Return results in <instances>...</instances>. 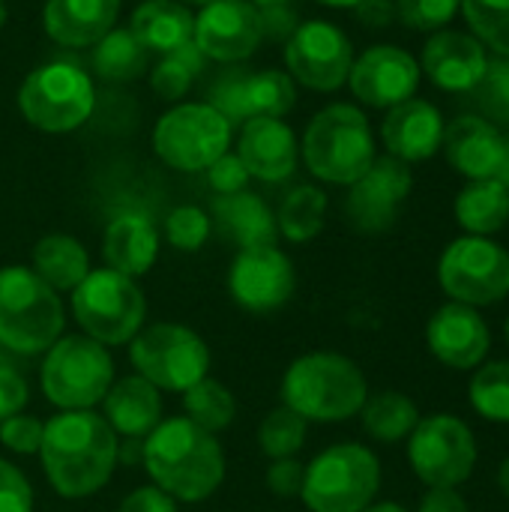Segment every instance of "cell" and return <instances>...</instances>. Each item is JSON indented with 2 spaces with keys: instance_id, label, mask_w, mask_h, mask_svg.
Masks as SVG:
<instances>
[{
  "instance_id": "1",
  "label": "cell",
  "mask_w": 509,
  "mask_h": 512,
  "mask_svg": "<svg viewBox=\"0 0 509 512\" xmlns=\"http://www.w3.org/2000/svg\"><path fill=\"white\" fill-rule=\"evenodd\" d=\"M39 462L51 489L66 501L96 495L114 477L120 441L93 411H60L45 423Z\"/></svg>"
},
{
  "instance_id": "2",
  "label": "cell",
  "mask_w": 509,
  "mask_h": 512,
  "mask_svg": "<svg viewBox=\"0 0 509 512\" xmlns=\"http://www.w3.org/2000/svg\"><path fill=\"white\" fill-rule=\"evenodd\" d=\"M141 462L153 486L177 504H201L225 480L222 444L186 417L162 420L141 444Z\"/></svg>"
},
{
  "instance_id": "3",
  "label": "cell",
  "mask_w": 509,
  "mask_h": 512,
  "mask_svg": "<svg viewBox=\"0 0 509 512\" xmlns=\"http://www.w3.org/2000/svg\"><path fill=\"white\" fill-rule=\"evenodd\" d=\"M282 405L306 423H345L360 414L369 387L363 369L333 351L297 357L282 378Z\"/></svg>"
},
{
  "instance_id": "4",
  "label": "cell",
  "mask_w": 509,
  "mask_h": 512,
  "mask_svg": "<svg viewBox=\"0 0 509 512\" xmlns=\"http://www.w3.org/2000/svg\"><path fill=\"white\" fill-rule=\"evenodd\" d=\"M63 303L27 267L0 270V345L21 357L45 354L63 336Z\"/></svg>"
},
{
  "instance_id": "5",
  "label": "cell",
  "mask_w": 509,
  "mask_h": 512,
  "mask_svg": "<svg viewBox=\"0 0 509 512\" xmlns=\"http://www.w3.org/2000/svg\"><path fill=\"white\" fill-rule=\"evenodd\" d=\"M303 159L324 183H357L375 162V141L369 120L354 105H330L306 126Z\"/></svg>"
},
{
  "instance_id": "6",
  "label": "cell",
  "mask_w": 509,
  "mask_h": 512,
  "mask_svg": "<svg viewBox=\"0 0 509 512\" xmlns=\"http://www.w3.org/2000/svg\"><path fill=\"white\" fill-rule=\"evenodd\" d=\"M378 489V456L363 444H333L306 465L300 498L309 512H363Z\"/></svg>"
},
{
  "instance_id": "7",
  "label": "cell",
  "mask_w": 509,
  "mask_h": 512,
  "mask_svg": "<svg viewBox=\"0 0 509 512\" xmlns=\"http://www.w3.org/2000/svg\"><path fill=\"white\" fill-rule=\"evenodd\" d=\"M39 384L60 411H93L114 384V360L90 336H60L42 360Z\"/></svg>"
},
{
  "instance_id": "8",
  "label": "cell",
  "mask_w": 509,
  "mask_h": 512,
  "mask_svg": "<svg viewBox=\"0 0 509 512\" xmlns=\"http://www.w3.org/2000/svg\"><path fill=\"white\" fill-rule=\"evenodd\" d=\"M72 315L84 336L108 348L138 336L147 318V300L135 279L102 267L90 270L87 279L72 291Z\"/></svg>"
},
{
  "instance_id": "9",
  "label": "cell",
  "mask_w": 509,
  "mask_h": 512,
  "mask_svg": "<svg viewBox=\"0 0 509 512\" xmlns=\"http://www.w3.org/2000/svg\"><path fill=\"white\" fill-rule=\"evenodd\" d=\"M135 375L150 381L159 393H186L210 372L207 342L186 324L159 321L141 327L129 345Z\"/></svg>"
},
{
  "instance_id": "10",
  "label": "cell",
  "mask_w": 509,
  "mask_h": 512,
  "mask_svg": "<svg viewBox=\"0 0 509 512\" xmlns=\"http://www.w3.org/2000/svg\"><path fill=\"white\" fill-rule=\"evenodd\" d=\"M96 93L84 69L72 63H45L33 69L21 90L18 108L27 123L42 132H72L87 123Z\"/></svg>"
},
{
  "instance_id": "11",
  "label": "cell",
  "mask_w": 509,
  "mask_h": 512,
  "mask_svg": "<svg viewBox=\"0 0 509 512\" xmlns=\"http://www.w3.org/2000/svg\"><path fill=\"white\" fill-rule=\"evenodd\" d=\"M408 462L429 489H459L477 468V438L453 414L420 417L408 435Z\"/></svg>"
},
{
  "instance_id": "12",
  "label": "cell",
  "mask_w": 509,
  "mask_h": 512,
  "mask_svg": "<svg viewBox=\"0 0 509 512\" xmlns=\"http://www.w3.org/2000/svg\"><path fill=\"white\" fill-rule=\"evenodd\" d=\"M438 282L453 303L495 306L509 297V252L489 237H459L438 261Z\"/></svg>"
},
{
  "instance_id": "13",
  "label": "cell",
  "mask_w": 509,
  "mask_h": 512,
  "mask_svg": "<svg viewBox=\"0 0 509 512\" xmlns=\"http://www.w3.org/2000/svg\"><path fill=\"white\" fill-rule=\"evenodd\" d=\"M231 123L210 102L177 105L159 117L153 129V147L159 159L177 171H207L228 153Z\"/></svg>"
},
{
  "instance_id": "14",
  "label": "cell",
  "mask_w": 509,
  "mask_h": 512,
  "mask_svg": "<svg viewBox=\"0 0 509 512\" xmlns=\"http://www.w3.org/2000/svg\"><path fill=\"white\" fill-rule=\"evenodd\" d=\"M285 63L300 84L330 93L348 81L354 66V48L336 24L306 21L291 33L285 45Z\"/></svg>"
},
{
  "instance_id": "15",
  "label": "cell",
  "mask_w": 509,
  "mask_h": 512,
  "mask_svg": "<svg viewBox=\"0 0 509 512\" xmlns=\"http://www.w3.org/2000/svg\"><path fill=\"white\" fill-rule=\"evenodd\" d=\"M297 90L291 75L279 69L267 72H243L228 69L210 90V105L234 126L255 117H282L294 108Z\"/></svg>"
},
{
  "instance_id": "16",
  "label": "cell",
  "mask_w": 509,
  "mask_h": 512,
  "mask_svg": "<svg viewBox=\"0 0 509 512\" xmlns=\"http://www.w3.org/2000/svg\"><path fill=\"white\" fill-rule=\"evenodd\" d=\"M414 177L408 162L396 156H381L369 165V171L351 183L348 192V219L363 234H381L396 225L399 207L411 195Z\"/></svg>"
},
{
  "instance_id": "17",
  "label": "cell",
  "mask_w": 509,
  "mask_h": 512,
  "mask_svg": "<svg viewBox=\"0 0 509 512\" xmlns=\"http://www.w3.org/2000/svg\"><path fill=\"white\" fill-rule=\"evenodd\" d=\"M294 285H297L294 264L276 246L237 252V258L231 264V273H228L231 300L240 309L258 312V315L282 309L291 300Z\"/></svg>"
},
{
  "instance_id": "18",
  "label": "cell",
  "mask_w": 509,
  "mask_h": 512,
  "mask_svg": "<svg viewBox=\"0 0 509 512\" xmlns=\"http://www.w3.org/2000/svg\"><path fill=\"white\" fill-rule=\"evenodd\" d=\"M264 36V12L249 0H213L195 18V45L204 57L237 63L255 54Z\"/></svg>"
},
{
  "instance_id": "19",
  "label": "cell",
  "mask_w": 509,
  "mask_h": 512,
  "mask_svg": "<svg viewBox=\"0 0 509 512\" xmlns=\"http://www.w3.org/2000/svg\"><path fill=\"white\" fill-rule=\"evenodd\" d=\"M351 90L372 108H393L414 99L420 84V63L396 45H375L351 66Z\"/></svg>"
},
{
  "instance_id": "20",
  "label": "cell",
  "mask_w": 509,
  "mask_h": 512,
  "mask_svg": "<svg viewBox=\"0 0 509 512\" xmlns=\"http://www.w3.org/2000/svg\"><path fill=\"white\" fill-rule=\"evenodd\" d=\"M426 342L438 363L450 369H477L492 345V333L480 309L465 303H444L426 324Z\"/></svg>"
},
{
  "instance_id": "21",
  "label": "cell",
  "mask_w": 509,
  "mask_h": 512,
  "mask_svg": "<svg viewBox=\"0 0 509 512\" xmlns=\"http://www.w3.org/2000/svg\"><path fill=\"white\" fill-rule=\"evenodd\" d=\"M237 156L249 177L282 183L297 168V138L288 123L279 117H255L246 120L237 141Z\"/></svg>"
},
{
  "instance_id": "22",
  "label": "cell",
  "mask_w": 509,
  "mask_h": 512,
  "mask_svg": "<svg viewBox=\"0 0 509 512\" xmlns=\"http://www.w3.org/2000/svg\"><path fill=\"white\" fill-rule=\"evenodd\" d=\"M486 63L489 57L483 42L459 30H441L423 48V72L432 78V84L453 93L474 90L486 72Z\"/></svg>"
},
{
  "instance_id": "23",
  "label": "cell",
  "mask_w": 509,
  "mask_h": 512,
  "mask_svg": "<svg viewBox=\"0 0 509 512\" xmlns=\"http://www.w3.org/2000/svg\"><path fill=\"white\" fill-rule=\"evenodd\" d=\"M384 144L390 156L402 162H423L441 150L444 141V117L426 99H405L390 108L381 126Z\"/></svg>"
},
{
  "instance_id": "24",
  "label": "cell",
  "mask_w": 509,
  "mask_h": 512,
  "mask_svg": "<svg viewBox=\"0 0 509 512\" xmlns=\"http://www.w3.org/2000/svg\"><path fill=\"white\" fill-rule=\"evenodd\" d=\"M450 165L465 174L468 180H489L498 171L501 153H504V135L495 123L483 117H456L450 126H444L441 141Z\"/></svg>"
},
{
  "instance_id": "25",
  "label": "cell",
  "mask_w": 509,
  "mask_h": 512,
  "mask_svg": "<svg viewBox=\"0 0 509 512\" xmlns=\"http://www.w3.org/2000/svg\"><path fill=\"white\" fill-rule=\"evenodd\" d=\"M102 420L117 438H147L162 423V393L141 375H126L105 393Z\"/></svg>"
},
{
  "instance_id": "26",
  "label": "cell",
  "mask_w": 509,
  "mask_h": 512,
  "mask_svg": "<svg viewBox=\"0 0 509 512\" xmlns=\"http://www.w3.org/2000/svg\"><path fill=\"white\" fill-rule=\"evenodd\" d=\"M120 0H48L42 12L45 33L60 45H96L114 30Z\"/></svg>"
},
{
  "instance_id": "27",
  "label": "cell",
  "mask_w": 509,
  "mask_h": 512,
  "mask_svg": "<svg viewBox=\"0 0 509 512\" xmlns=\"http://www.w3.org/2000/svg\"><path fill=\"white\" fill-rule=\"evenodd\" d=\"M102 255L111 270L138 279L144 276L159 255V234L156 225L144 213H120L105 228Z\"/></svg>"
},
{
  "instance_id": "28",
  "label": "cell",
  "mask_w": 509,
  "mask_h": 512,
  "mask_svg": "<svg viewBox=\"0 0 509 512\" xmlns=\"http://www.w3.org/2000/svg\"><path fill=\"white\" fill-rule=\"evenodd\" d=\"M213 216L219 231L243 252V249H264L276 246L279 240V225L270 207L252 195V192H234V195H219L213 201Z\"/></svg>"
},
{
  "instance_id": "29",
  "label": "cell",
  "mask_w": 509,
  "mask_h": 512,
  "mask_svg": "<svg viewBox=\"0 0 509 512\" xmlns=\"http://www.w3.org/2000/svg\"><path fill=\"white\" fill-rule=\"evenodd\" d=\"M129 30L147 51L174 54L195 42V15L174 0H147L132 12Z\"/></svg>"
},
{
  "instance_id": "30",
  "label": "cell",
  "mask_w": 509,
  "mask_h": 512,
  "mask_svg": "<svg viewBox=\"0 0 509 512\" xmlns=\"http://www.w3.org/2000/svg\"><path fill=\"white\" fill-rule=\"evenodd\" d=\"M33 273L54 291H75L90 273V255L75 237L48 234L33 246Z\"/></svg>"
},
{
  "instance_id": "31",
  "label": "cell",
  "mask_w": 509,
  "mask_h": 512,
  "mask_svg": "<svg viewBox=\"0 0 509 512\" xmlns=\"http://www.w3.org/2000/svg\"><path fill=\"white\" fill-rule=\"evenodd\" d=\"M456 219L471 237L498 234L509 222V189L495 177L471 180L456 198Z\"/></svg>"
},
{
  "instance_id": "32",
  "label": "cell",
  "mask_w": 509,
  "mask_h": 512,
  "mask_svg": "<svg viewBox=\"0 0 509 512\" xmlns=\"http://www.w3.org/2000/svg\"><path fill=\"white\" fill-rule=\"evenodd\" d=\"M363 432L378 444H399L405 441L414 426L420 423V411L411 396L399 390H381L375 396H366L360 408Z\"/></svg>"
},
{
  "instance_id": "33",
  "label": "cell",
  "mask_w": 509,
  "mask_h": 512,
  "mask_svg": "<svg viewBox=\"0 0 509 512\" xmlns=\"http://www.w3.org/2000/svg\"><path fill=\"white\" fill-rule=\"evenodd\" d=\"M150 51L132 36V30H111L96 42L93 69L105 81H132L144 72Z\"/></svg>"
},
{
  "instance_id": "34",
  "label": "cell",
  "mask_w": 509,
  "mask_h": 512,
  "mask_svg": "<svg viewBox=\"0 0 509 512\" xmlns=\"http://www.w3.org/2000/svg\"><path fill=\"white\" fill-rule=\"evenodd\" d=\"M327 219V195L315 186H297L279 207V234L291 243H309L321 234Z\"/></svg>"
},
{
  "instance_id": "35",
  "label": "cell",
  "mask_w": 509,
  "mask_h": 512,
  "mask_svg": "<svg viewBox=\"0 0 509 512\" xmlns=\"http://www.w3.org/2000/svg\"><path fill=\"white\" fill-rule=\"evenodd\" d=\"M183 408H186V420H192L195 426H201L210 435L225 432L237 417L234 393L213 378H204L195 387H189L183 393Z\"/></svg>"
},
{
  "instance_id": "36",
  "label": "cell",
  "mask_w": 509,
  "mask_h": 512,
  "mask_svg": "<svg viewBox=\"0 0 509 512\" xmlns=\"http://www.w3.org/2000/svg\"><path fill=\"white\" fill-rule=\"evenodd\" d=\"M468 402L483 420L509 426V360H492L474 372Z\"/></svg>"
},
{
  "instance_id": "37",
  "label": "cell",
  "mask_w": 509,
  "mask_h": 512,
  "mask_svg": "<svg viewBox=\"0 0 509 512\" xmlns=\"http://www.w3.org/2000/svg\"><path fill=\"white\" fill-rule=\"evenodd\" d=\"M306 432H309V423L300 414H294L291 408L279 405L258 426V450L273 462L294 459L306 444Z\"/></svg>"
},
{
  "instance_id": "38",
  "label": "cell",
  "mask_w": 509,
  "mask_h": 512,
  "mask_svg": "<svg viewBox=\"0 0 509 512\" xmlns=\"http://www.w3.org/2000/svg\"><path fill=\"white\" fill-rule=\"evenodd\" d=\"M459 6L474 36L501 57H509V0H462Z\"/></svg>"
},
{
  "instance_id": "39",
  "label": "cell",
  "mask_w": 509,
  "mask_h": 512,
  "mask_svg": "<svg viewBox=\"0 0 509 512\" xmlns=\"http://www.w3.org/2000/svg\"><path fill=\"white\" fill-rule=\"evenodd\" d=\"M204 54L198 51V45L192 42V45H186V48H180V51H174V54H165V60L156 66V72H153V90L162 96V99H180L186 90H189V84L198 78V72L204 69Z\"/></svg>"
},
{
  "instance_id": "40",
  "label": "cell",
  "mask_w": 509,
  "mask_h": 512,
  "mask_svg": "<svg viewBox=\"0 0 509 512\" xmlns=\"http://www.w3.org/2000/svg\"><path fill=\"white\" fill-rule=\"evenodd\" d=\"M474 105L489 123H509V57H495L486 63L483 78L474 84Z\"/></svg>"
},
{
  "instance_id": "41",
  "label": "cell",
  "mask_w": 509,
  "mask_h": 512,
  "mask_svg": "<svg viewBox=\"0 0 509 512\" xmlns=\"http://www.w3.org/2000/svg\"><path fill=\"white\" fill-rule=\"evenodd\" d=\"M210 228H213L210 216H207L204 210L186 204V207L171 210V216H168V222H165V237H168V243H171L174 249H180V252H198V249L207 243Z\"/></svg>"
},
{
  "instance_id": "42",
  "label": "cell",
  "mask_w": 509,
  "mask_h": 512,
  "mask_svg": "<svg viewBox=\"0 0 509 512\" xmlns=\"http://www.w3.org/2000/svg\"><path fill=\"white\" fill-rule=\"evenodd\" d=\"M462 0H396V15L411 30H441L459 12Z\"/></svg>"
},
{
  "instance_id": "43",
  "label": "cell",
  "mask_w": 509,
  "mask_h": 512,
  "mask_svg": "<svg viewBox=\"0 0 509 512\" xmlns=\"http://www.w3.org/2000/svg\"><path fill=\"white\" fill-rule=\"evenodd\" d=\"M42 432H45V423L21 411L0 423V444L18 456H33V453H39Z\"/></svg>"
},
{
  "instance_id": "44",
  "label": "cell",
  "mask_w": 509,
  "mask_h": 512,
  "mask_svg": "<svg viewBox=\"0 0 509 512\" xmlns=\"http://www.w3.org/2000/svg\"><path fill=\"white\" fill-rule=\"evenodd\" d=\"M0 512H33L30 480L6 459H0Z\"/></svg>"
},
{
  "instance_id": "45",
  "label": "cell",
  "mask_w": 509,
  "mask_h": 512,
  "mask_svg": "<svg viewBox=\"0 0 509 512\" xmlns=\"http://www.w3.org/2000/svg\"><path fill=\"white\" fill-rule=\"evenodd\" d=\"M303 477H306V465L303 462H297V459H276L267 468V489L276 498H300Z\"/></svg>"
},
{
  "instance_id": "46",
  "label": "cell",
  "mask_w": 509,
  "mask_h": 512,
  "mask_svg": "<svg viewBox=\"0 0 509 512\" xmlns=\"http://www.w3.org/2000/svg\"><path fill=\"white\" fill-rule=\"evenodd\" d=\"M30 399V387L24 381V375L6 363H0V423L6 417H15L27 408Z\"/></svg>"
},
{
  "instance_id": "47",
  "label": "cell",
  "mask_w": 509,
  "mask_h": 512,
  "mask_svg": "<svg viewBox=\"0 0 509 512\" xmlns=\"http://www.w3.org/2000/svg\"><path fill=\"white\" fill-rule=\"evenodd\" d=\"M207 180L210 186L219 192V195H234V192H243L246 189V180H249V171L243 168L240 156H219L210 168H207Z\"/></svg>"
},
{
  "instance_id": "48",
  "label": "cell",
  "mask_w": 509,
  "mask_h": 512,
  "mask_svg": "<svg viewBox=\"0 0 509 512\" xmlns=\"http://www.w3.org/2000/svg\"><path fill=\"white\" fill-rule=\"evenodd\" d=\"M117 512H180L177 501L171 495H165L156 486H141L132 495L123 498V504L117 507Z\"/></svg>"
},
{
  "instance_id": "49",
  "label": "cell",
  "mask_w": 509,
  "mask_h": 512,
  "mask_svg": "<svg viewBox=\"0 0 509 512\" xmlns=\"http://www.w3.org/2000/svg\"><path fill=\"white\" fill-rule=\"evenodd\" d=\"M417 512H471V507L459 495V489H429L420 498Z\"/></svg>"
},
{
  "instance_id": "50",
  "label": "cell",
  "mask_w": 509,
  "mask_h": 512,
  "mask_svg": "<svg viewBox=\"0 0 509 512\" xmlns=\"http://www.w3.org/2000/svg\"><path fill=\"white\" fill-rule=\"evenodd\" d=\"M354 9L366 27H387L396 18V0H360Z\"/></svg>"
},
{
  "instance_id": "51",
  "label": "cell",
  "mask_w": 509,
  "mask_h": 512,
  "mask_svg": "<svg viewBox=\"0 0 509 512\" xmlns=\"http://www.w3.org/2000/svg\"><path fill=\"white\" fill-rule=\"evenodd\" d=\"M495 180H498L504 189H509V138H504V153H501V162H498Z\"/></svg>"
},
{
  "instance_id": "52",
  "label": "cell",
  "mask_w": 509,
  "mask_h": 512,
  "mask_svg": "<svg viewBox=\"0 0 509 512\" xmlns=\"http://www.w3.org/2000/svg\"><path fill=\"white\" fill-rule=\"evenodd\" d=\"M498 486H501V492L509 498V456L501 462V468H498Z\"/></svg>"
},
{
  "instance_id": "53",
  "label": "cell",
  "mask_w": 509,
  "mask_h": 512,
  "mask_svg": "<svg viewBox=\"0 0 509 512\" xmlns=\"http://www.w3.org/2000/svg\"><path fill=\"white\" fill-rule=\"evenodd\" d=\"M363 512H408L402 504H393V501H384V504H369Z\"/></svg>"
},
{
  "instance_id": "54",
  "label": "cell",
  "mask_w": 509,
  "mask_h": 512,
  "mask_svg": "<svg viewBox=\"0 0 509 512\" xmlns=\"http://www.w3.org/2000/svg\"><path fill=\"white\" fill-rule=\"evenodd\" d=\"M318 3H324V6H336V9H354L360 0H318Z\"/></svg>"
},
{
  "instance_id": "55",
  "label": "cell",
  "mask_w": 509,
  "mask_h": 512,
  "mask_svg": "<svg viewBox=\"0 0 509 512\" xmlns=\"http://www.w3.org/2000/svg\"><path fill=\"white\" fill-rule=\"evenodd\" d=\"M249 3H261V6H279V3H285V0H249Z\"/></svg>"
},
{
  "instance_id": "56",
  "label": "cell",
  "mask_w": 509,
  "mask_h": 512,
  "mask_svg": "<svg viewBox=\"0 0 509 512\" xmlns=\"http://www.w3.org/2000/svg\"><path fill=\"white\" fill-rule=\"evenodd\" d=\"M6 24V0H0V27Z\"/></svg>"
},
{
  "instance_id": "57",
  "label": "cell",
  "mask_w": 509,
  "mask_h": 512,
  "mask_svg": "<svg viewBox=\"0 0 509 512\" xmlns=\"http://www.w3.org/2000/svg\"><path fill=\"white\" fill-rule=\"evenodd\" d=\"M186 3H195V6H207V3H213V0H186Z\"/></svg>"
},
{
  "instance_id": "58",
  "label": "cell",
  "mask_w": 509,
  "mask_h": 512,
  "mask_svg": "<svg viewBox=\"0 0 509 512\" xmlns=\"http://www.w3.org/2000/svg\"><path fill=\"white\" fill-rule=\"evenodd\" d=\"M507 345H509V318H507Z\"/></svg>"
}]
</instances>
